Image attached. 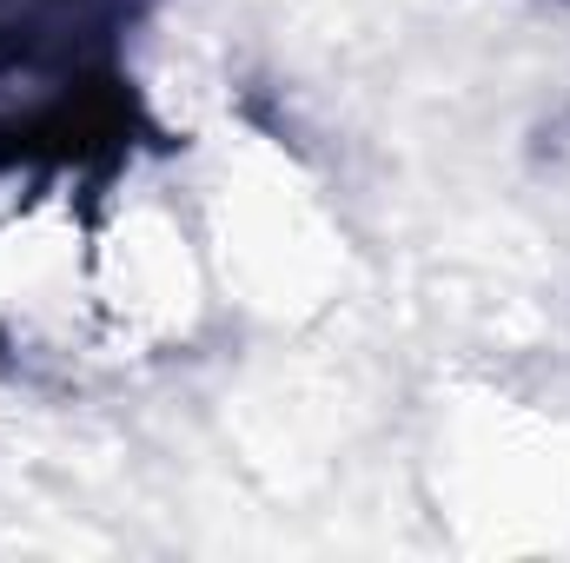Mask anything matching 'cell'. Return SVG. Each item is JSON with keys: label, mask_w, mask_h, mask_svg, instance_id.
I'll list each match as a JSON object with an SVG mask.
<instances>
[{"label": "cell", "mask_w": 570, "mask_h": 563, "mask_svg": "<svg viewBox=\"0 0 570 563\" xmlns=\"http://www.w3.org/2000/svg\"><path fill=\"white\" fill-rule=\"evenodd\" d=\"M186 199L219 298H239L266 318H292V312H318L338 292L345 273L338 219L325 213L318 186L273 134H246V127L219 134Z\"/></svg>", "instance_id": "obj_1"}]
</instances>
